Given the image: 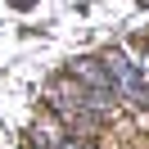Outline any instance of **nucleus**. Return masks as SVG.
Here are the masks:
<instances>
[{"mask_svg": "<svg viewBox=\"0 0 149 149\" xmlns=\"http://www.w3.org/2000/svg\"><path fill=\"white\" fill-rule=\"evenodd\" d=\"M45 104H50V113H54L63 127H77V131H91V127H100V122L113 118L109 104L95 100L91 91H81V86H77L68 72L45 81Z\"/></svg>", "mask_w": 149, "mask_h": 149, "instance_id": "nucleus-1", "label": "nucleus"}, {"mask_svg": "<svg viewBox=\"0 0 149 149\" xmlns=\"http://www.w3.org/2000/svg\"><path fill=\"white\" fill-rule=\"evenodd\" d=\"M100 59H104V68H109V77H113L118 100L136 104V109H149V81H145V72H140V63L131 59V50L113 45V50H104Z\"/></svg>", "mask_w": 149, "mask_h": 149, "instance_id": "nucleus-2", "label": "nucleus"}, {"mask_svg": "<svg viewBox=\"0 0 149 149\" xmlns=\"http://www.w3.org/2000/svg\"><path fill=\"white\" fill-rule=\"evenodd\" d=\"M68 77H72L81 91H91L95 100H104L109 109H118V91H113V77H109V68H104V59H95V54L72 59V63H68Z\"/></svg>", "mask_w": 149, "mask_h": 149, "instance_id": "nucleus-3", "label": "nucleus"}, {"mask_svg": "<svg viewBox=\"0 0 149 149\" xmlns=\"http://www.w3.org/2000/svg\"><path fill=\"white\" fill-rule=\"evenodd\" d=\"M63 140H68L63 136V122H59L54 113H50L45 122H36V131H32V145H36V149H59Z\"/></svg>", "mask_w": 149, "mask_h": 149, "instance_id": "nucleus-4", "label": "nucleus"}, {"mask_svg": "<svg viewBox=\"0 0 149 149\" xmlns=\"http://www.w3.org/2000/svg\"><path fill=\"white\" fill-rule=\"evenodd\" d=\"M59 149H91V145H86V140H77V136H68V140H63Z\"/></svg>", "mask_w": 149, "mask_h": 149, "instance_id": "nucleus-5", "label": "nucleus"}]
</instances>
